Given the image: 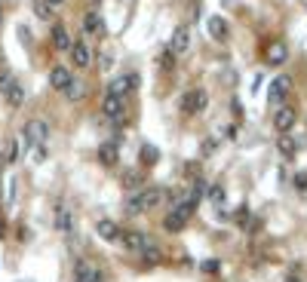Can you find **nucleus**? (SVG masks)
Returning a JSON list of instances; mask_svg holds the SVG:
<instances>
[{"instance_id": "1", "label": "nucleus", "mask_w": 307, "mask_h": 282, "mask_svg": "<svg viewBox=\"0 0 307 282\" xmlns=\"http://www.w3.org/2000/svg\"><path fill=\"white\" fill-rule=\"evenodd\" d=\"M166 196H169V193H166L163 187H144V190H138L135 196H129L126 212H154V209L163 206Z\"/></svg>"}, {"instance_id": "2", "label": "nucleus", "mask_w": 307, "mask_h": 282, "mask_svg": "<svg viewBox=\"0 0 307 282\" xmlns=\"http://www.w3.org/2000/svg\"><path fill=\"white\" fill-rule=\"evenodd\" d=\"M22 135H25V144L28 147H37V144H43L46 141V135H49V123L46 120H28L25 123V129H22Z\"/></svg>"}, {"instance_id": "3", "label": "nucleus", "mask_w": 307, "mask_h": 282, "mask_svg": "<svg viewBox=\"0 0 307 282\" xmlns=\"http://www.w3.org/2000/svg\"><path fill=\"white\" fill-rule=\"evenodd\" d=\"M0 92H4V98H7L10 107H22V101H25V89L19 86V80H13L10 74H4V77H0Z\"/></svg>"}, {"instance_id": "4", "label": "nucleus", "mask_w": 307, "mask_h": 282, "mask_svg": "<svg viewBox=\"0 0 307 282\" xmlns=\"http://www.w3.org/2000/svg\"><path fill=\"white\" fill-rule=\"evenodd\" d=\"M209 107V95L203 92V89H190L184 98H181V110L187 114V117H197V114H203Z\"/></svg>"}, {"instance_id": "5", "label": "nucleus", "mask_w": 307, "mask_h": 282, "mask_svg": "<svg viewBox=\"0 0 307 282\" xmlns=\"http://www.w3.org/2000/svg\"><path fill=\"white\" fill-rule=\"evenodd\" d=\"M135 86H138V74H120V77H114L111 83H108V95L123 98V95H129Z\"/></svg>"}, {"instance_id": "6", "label": "nucleus", "mask_w": 307, "mask_h": 282, "mask_svg": "<svg viewBox=\"0 0 307 282\" xmlns=\"http://www.w3.org/2000/svg\"><path fill=\"white\" fill-rule=\"evenodd\" d=\"M295 120H298L295 104H280V107H277V114H274V129H277L280 135H286V132L295 126Z\"/></svg>"}, {"instance_id": "7", "label": "nucleus", "mask_w": 307, "mask_h": 282, "mask_svg": "<svg viewBox=\"0 0 307 282\" xmlns=\"http://www.w3.org/2000/svg\"><path fill=\"white\" fill-rule=\"evenodd\" d=\"M120 243L129 249V252H135V255H141L147 246H150V239H147V233H141V230H123V236H120Z\"/></svg>"}, {"instance_id": "8", "label": "nucleus", "mask_w": 307, "mask_h": 282, "mask_svg": "<svg viewBox=\"0 0 307 282\" xmlns=\"http://www.w3.org/2000/svg\"><path fill=\"white\" fill-rule=\"evenodd\" d=\"M71 62L77 68H89L92 65V49L86 40H74V46H71Z\"/></svg>"}, {"instance_id": "9", "label": "nucleus", "mask_w": 307, "mask_h": 282, "mask_svg": "<svg viewBox=\"0 0 307 282\" xmlns=\"http://www.w3.org/2000/svg\"><path fill=\"white\" fill-rule=\"evenodd\" d=\"M187 46H190V31H187L184 25H178V28L172 31V40H169V52H172V55H184Z\"/></svg>"}, {"instance_id": "10", "label": "nucleus", "mask_w": 307, "mask_h": 282, "mask_svg": "<svg viewBox=\"0 0 307 282\" xmlns=\"http://www.w3.org/2000/svg\"><path fill=\"white\" fill-rule=\"evenodd\" d=\"M286 59H289V49H286L283 40H271V43L264 46V62L267 65H283Z\"/></svg>"}, {"instance_id": "11", "label": "nucleus", "mask_w": 307, "mask_h": 282, "mask_svg": "<svg viewBox=\"0 0 307 282\" xmlns=\"http://www.w3.org/2000/svg\"><path fill=\"white\" fill-rule=\"evenodd\" d=\"M95 233L105 239V243H117V239L123 236V230H120V224L117 221H111V218H101L98 224H95Z\"/></svg>"}, {"instance_id": "12", "label": "nucleus", "mask_w": 307, "mask_h": 282, "mask_svg": "<svg viewBox=\"0 0 307 282\" xmlns=\"http://www.w3.org/2000/svg\"><path fill=\"white\" fill-rule=\"evenodd\" d=\"M71 80H74V74H71L65 65H56V68L49 71V86H53V89H59V92H65V89H68Z\"/></svg>"}, {"instance_id": "13", "label": "nucleus", "mask_w": 307, "mask_h": 282, "mask_svg": "<svg viewBox=\"0 0 307 282\" xmlns=\"http://www.w3.org/2000/svg\"><path fill=\"white\" fill-rule=\"evenodd\" d=\"M123 98H117V95H105V101H101V114L105 117H111V120H123Z\"/></svg>"}, {"instance_id": "14", "label": "nucleus", "mask_w": 307, "mask_h": 282, "mask_svg": "<svg viewBox=\"0 0 307 282\" xmlns=\"http://www.w3.org/2000/svg\"><path fill=\"white\" fill-rule=\"evenodd\" d=\"M83 34H86V37H101V34H105V22H101V16H98L95 10L83 16Z\"/></svg>"}, {"instance_id": "15", "label": "nucleus", "mask_w": 307, "mask_h": 282, "mask_svg": "<svg viewBox=\"0 0 307 282\" xmlns=\"http://www.w3.org/2000/svg\"><path fill=\"white\" fill-rule=\"evenodd\" d=\"M292 89V77H277L274 80V86H271V104H280Z\"/></svg>"}, {"instance_id": "16", "label": "nucleus", "mask_w": 307, "mask_h": 282, "mask_svg": "<svg viewBox=\"0 0 307 282\" xmlns=\"http://www.w3.org/2000/svg\"><path fill=\"white\" fill-rule=\"evenodd\" d=\"M184 227H187V218H184V215H178V212H172V209L163 215V230H166V233H181Z\"/></svg>"}, {"instance_id": "17", "label": "nucleus", "mask_w": 307, "mask_h": 282, "mask_svg": "<svg viewBox=\"0 0 307 282\" xmlns=\"http://www.w3.org/2000/svg\"><path fill=\"white\" fill-rule=\"evenodd\" d=\"M53 46H56V49H62V52H65V49L71 52L74 40H71V34H68V28H65V25H56V28H53Z\"/></svg>"}, {"instance_id": "18", "label": "nucleus", "mask_w": 307, "mask_h": 282, "mask_svg": "<svg viewBox=\"0 0 307 282\" xmlns=\"http://www.w3.org/2000/svg\"><path fill=\"white\" fill-rule=\"evenodd\" d=\"M86 92H89V86L83 83V80H71L68 89H65V98L77 104V101H83V98H86Z\"/></svg>"}, {"instance_id": "19", "label": "nucleus", "mask_w": 307, "mask_h": 282, "mask_svg": "<svg viewBox=\"0 0 307 282\" xmlns=\"http://www.w3.org/2000/svg\"><path fill=\"white\" fill-rule=\"evenodd\" d=\"M206 31L215 37V40H227V34H230V28H227V22L221 19V16H212L209 22H206Z\"/></svg>"}, {"instance_id": "20", "label": "nucleus", "mask_w": 307, "mask_h": 282, "mask_svg": "<svg viewBox=\"0 0 307 282\" xmlns=\"http://www.w3.org/2000/svg\"><path fill=\"white\" fill-rule=\"evenodd\" d=\"M74 273H77V282H98V270L92 264H86V261H77Z\"/></svg>"}, {"instance_id": "21", "label": "nucleus", "mask_w": 307, "mask_h": 282, "mask_svg": "<svg viewBox=\"0 0 307 282\" xmlns=\"http://www.w3.org/2000/svg\"><path fill=\"white\" fill-rule=\"evenodd\" d=\"M277 147H280V153H283L286 159H292V156L298 153V147H301V141H295V138H292V135L286 132V135H280V138H277Z\"/></svg>"}, {"instance_id": "22", "label": "nucleus", "mask_w": 307, "mask_h": 282, "mask_svg": "<svg viewBox=\"0 0 307 282\" xmlns=\"http://www.w3.org/2000/svg\"><path fill=\"white\" fill-rule=\"evenodd\" d=\"M98 159H101L105 166H114V163H117V144H114V141H105V144L98 147Z\"/></svg>"}, {"instance_id": "23", "label": "nucleus", "mask_w": 307, "mask_h": 282, "mask_svg": "<svg viewBox=\"0 0 307 282\" xmlns=\"http://www.w3.org/2000/svg\"><path fill=\"white\" fill-rule=\"evenodd\" d=\"M56 230H59V233H71V212H68L65 206L56 209Z\"/></svg>"}, {"instance_id": "24", "label": "nucleus", "mask_w": 307, "mask_h": 282, "mask_svg": "<svg viewBox=\"0 0 307 282\" xmlns=\"http://www.w3.org/2000/svg\"><path fill=\"white\" fill-rule=\"evenodd\" d=\"M138 258H144L147 264H160V261H163V252H160L157 246H154V243H150V246H147V249H144V252H141Z\"/></svg>"}, {"instance_id": "25", "label": "nucleus", "mask_w": 307, "mask_h": 282, "mask_svg": "<svg viewBox=\"0 0 307 282\" xmlns=\"http://www.w3.org/2000/svg\"><path fill=\"white\" fill-rule=\"evenodd\" d=\"M34 13H37V19H49V16H53V7L46 4V0H37V4H34Z\"/></svg>"}, {"instance_id": "26", "label": "nucleus", "mask_w": 307, "mask_h": 282, "mask_svg": "<svg viewBox=\"0 0 307 282\" xmlns=\"http://www.w3.org/2000/svg\"><path fill=\"white\" fill-rule=\"evenodd\" d=\"M141 156H144V166H154V163H157V147L144 144V147H141Z\"/></svg>"}, {"instance_id": "27", "label": "nucleus", "mask_w": 307, "mask_h": 282, "mask_svg": "<svg viewBox=\"0 0 307 282\" xmlns=\"http://www.w3.org/2000/svg\"><path fill=\"white\" fill-rule=\"evenodd\" d=\"M172 59H175V55H172V52H169V49H166V52H163V55H160V68H166V71H172V65H175V62H172Z\"/></svg>"}, {"instance_id": "28", "label": "nucleus", "mask_w": 307, "mask_h": 282, "mask_svg": "<svg viewBox=\"0 0 307 282\" xmlns=\"http://www.w3.org/2000/svg\"><path fill=\"white\" fill-rule=\"evenodd\" d=\"M295 187H298L301 193H307V172H298V175H295Z\"/></svg>"}, {"instance_id": "29", "label": "nucleus", "mask_w": 307, "mask_h": 282, "mask_svg": "<svg viewBox=\"0 0 307 282\" xmlns=\"http://www.w3.org/2000/svg\"><path fill=\"white\" fill-rule=\"evenodd\" d=\"M209 199H215V203H221V199H224V190H221V187H212V190H209Z\"/></svg>"}, {"instance_id": "30", "label": "nucleus", "mask_w": 307, "mask_h": 282, "mask_svg": "<svg viewBox=\"0 0 307 282\" xmlns=\"http://www.w3.org/2000/svg\"><path fill=\"white\" fill-rule=\"evenodd\" d=\"M111 65H114V55L105 52V55H101V71H111Z\"/></svg>"}, {"instance_id": "31", "label": "nucleus", "mask_w": 307, "mask_h": 282, "mask_svg": "<svg viewBox=\"0 0 307 282\" xmlns=\"http://www.w3.org/2000/svg\"><path fill=\"white\" fill-rule=\"evenodd\" d=\"M234 218H237L240 224H246V221H249V209H246V206H240V212H237Z\"/></svg>"}, {"instance_id": "32", "label": "nucleus", "mask_w": 307, "mask_h": 282, "mask_svg": "<svg viewBox=\"0 0 307 282\" xmlns=\"http://www.w3.org/2000/svg\"><path fill=\"white\" fill-rule=\"evenodd\" d=\"M46 4H49V7H62V4H65V0H46Z\"/></svg>"}, {"instance_id": "33", "label": "nucleus", "mask_w": 307, "mask_h": 282, "mask_svg": "<svg viewBox=\"0 0 307 282\" xmlns=\"http://www.w3.org/2000/svg\"><path fill=\"white\" fill-rule=\"evenodd\" d=\"M286 282H298V279H295V276H292V279H286Z\"/></svg>"}]
</instances>
